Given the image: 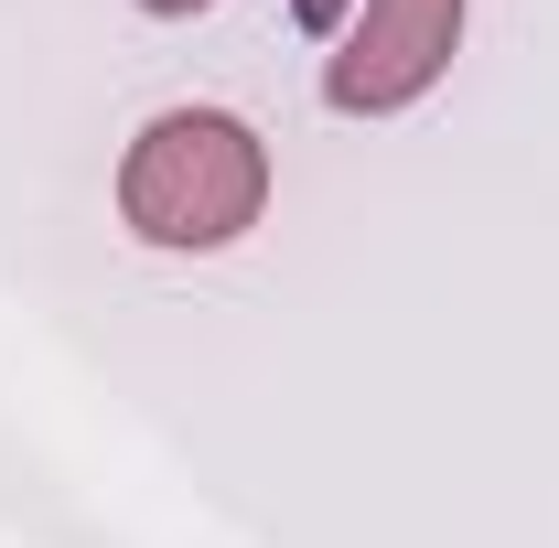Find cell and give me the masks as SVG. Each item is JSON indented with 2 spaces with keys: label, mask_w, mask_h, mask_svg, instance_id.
<instances>
[{
  "label": "cell",
  "mask_w": 559,
  "mask_h": 548,
  "mask_svg": "<svg viewBox=\"0 0 559 548\" xmlns=\"http://www.w3.org/2000/svg\"><path fill=\"white\" fill-rule=\"evenodd\" d=\"M452 44H463V0H366L355 33L334 44V65H323V97L345 119H388V108L441 86Z\"/></svg>",
  "instance_id": "obj_2"
},
{
  "label": "cell",
  "mask_w": 559,
  "mask_h": 548,
  "mask_svg": "<svg viewBox=\"0 0 559 548\" xmlns=\"http://www.w3.org/2000/svg\"><path fill=\"white\" fill-rule=\"evenodd\" d=\"M270 205V151L226 108H162L119 162V215L151 248H226Z\"/></svg>",
  "instance_id": "obj_1"
},
{
  "label": "cell",
  "mask_w": 559,
  "mask_h": 548,
  "mask_svg": "<svg viewBox=\"0 0 559 548\" xmlns=\"http://www.w3.org/2000/svg\"><path fill=\"white\" fill-rule=\"evenodd\" d=\"M140 11H162V22H183V11H215V0H140Z\"/></svg>",
  "instance_id": "obj_3"
}]
</instances>
